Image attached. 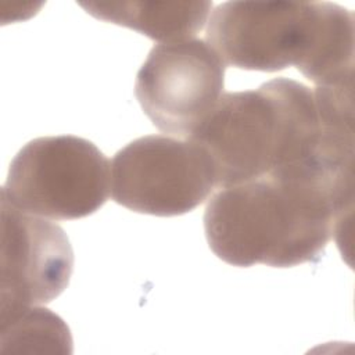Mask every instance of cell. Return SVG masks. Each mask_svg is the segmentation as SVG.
<instances>
[{
    "label": "cell",
    "mask_w": 355,
    "mask_h": 355,
    "mask_svg": "<svg viewBox=\"0 0 355 355\" xmlns=\"http://www.w3.org/2000/svg\"><path fill=\"white\" fill-rule=\"evenodd\" d=\"M0 355H71L65 322L47 308L24 306L0 315Z\"/></svg>",
    "instance_id": "obj_9"
},
{
    "label": "cell",
    "mask_w": 355,
    "mask_h": 355,
    "mask_svg": "<svg viewBox=\"0 0 355 355\" xmlns=\"http://www.w3.org/2000/svg\"><path fill=\"white\" fill-rule=\"evenodd\" d=\"M225 69L204 39L159 43L136 75L135 94L157 129L187 139L222 97Z\"/></svg>",
    "instance_id": "obj_6"
},
{
    "label": "cell",
    "mask_w": 355,
    "mask_h": 355,
    "mask_svg": "<svg viewBox=\"0 0 355 355\" xmlns=\"http://www.w3.org/2000/svg\"><path fill=\"white\" fill-rule=\"evenodd\" d=\"M97 19L130 28L157 42L191 39L208 22L212 1H79Z\"/></svg>",
    "instance_id": "obj_8"
},
{
    "label": "cell",
    "mask_w": 355,
    "mask_h": 355,
    "mask_svg": "<svg viewBox=\"0 0 355 355\" xmlns=\"http://www.w3.org/2000/svg\"><path fill=\"white\" fill-rule=\"evenodd\" d=\"M187 139L208 154L216 189L265 176L354 173V116L319 107L287 78L223 93Z\"/></svg>",
    "instance_id": "obj_1"
},
{
    "label": "cell",
    "mask_w": 355,
    "mask_h": 355,
    "mask_svg": "<svg viewBox=\"0 0 355 355\" xmlns=\"http://www.w3.org/2000/svg\"><path fill=\"white\" fill-rule=\"evenodd\" d=\"M72 270L73 251L62 227L1 198L0 315L53 301Z\"/></svg>",
    "instance_id": "obj_7"
},
{
    "label": "cell",
    "mask_w": 355,
    "mask_h": 355,
    "mask_svg": "<svg viewBox=\"0 0 355 355\" xmlns=\"http://www.w3.org/2000/svg\"><path fill=\"white\" fill-rule=\"evenodd\" d=\"M111 164L83 137L62 135L28 141L10 164L1 198L53 220L80 219L110 197Z\"/></svg>",
    "instance_id": "obj_4"
},
{
    "label": "cell",
    "mask_w": 355,
    "mask_h": 355,
    "mask_svg": "<svg viewBox=\"0 0 355 355\" xmlns=\"http://www.w3.org/2000/svg\"><path fill=\"white\" fill-rule=\"evenodd\" d=\"M354 182L316 176H265L219 189L207 202L209 248L239 268H291L318 261L344 239Z\"/></svg>",
    "instance_id": "obj_2"
},
{
    "label": "cell",
    "mask_w": 355,
    "mask_h": 355,
    "mask_svg": "<svg viewBox=\"0 0 355 355\" xmlns=\"http://www.w3.org/2000/svg\"><path fill=\"white\" fill-rule=\"evenodd\" d=\"M215 189L212 162L191 139L143 136L121 148L111 162L112 198L133 212L183 215L202 204Z\"/></svg>",
    "instance_id": "obj_5"
},
{
    "label": "cell",
    "mask_w": 355,
    "mask_h": 355,
    "mask_svg": "<svg viewBox=\"0 0 355 355\" xmlns=\"http://www.w3.org/2000/svg\"><path fill=\"white\" fill-rule=\"evenodd\" d=\"M225 65L277 72L295 67L315 86L354 83V14L330 1H226L207 22Z\"/></svg>",
    "instance_id": "obj_3"
}]
</instances>
